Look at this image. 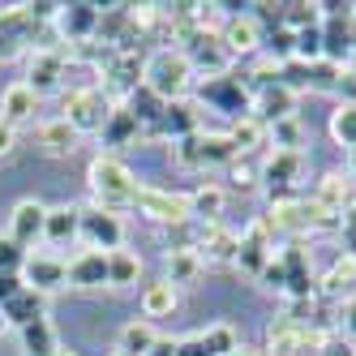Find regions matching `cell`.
<instances>
[{"mask_svg":"<svg viewBox=\"0 0 356 356\" xmlns=\"http://www.w3.org/2000/svg\"><path fill=\"white\" fill-rule=\"evenodd\" d=\"M348 168H352V176H356V150H348Z\"/></svg>","mask_w":356,"mask_h":356,"instance_id":"cell-53","label":"cell"},{"mask_svg":"<svg viewBox=\"0 0 356 356\" xmlns=\"http://www.w3.org/2000/svg\"><path fill=\"white\" fill-rule=\"evenodd\" d=\"M43 31V22H35L26 13V5H13V9H0V65L17 60L26 47H35Z\"/></svg>","mask_w":356,"mask_h":356,"instance_id":"cell-6","label":"cell"},{"mask_svg":"<svg viewBox=\"0 0 356 356\" xmlns=\"http://www.w3.org/2000/svg\"><path fill=\"white\" fill-rule=\"evenodd\" d=\"M284 26L292 35L309 31V26H322V13H318V0H296V5H284Z\"/></svg>","mask_w":356,"mask_h":356,"instance_id":"cell-37","label":"cell"},{"mask_svg":"<svg viewBox=\"0 0 356 356\" xmlns=\"http://www.w3.org/2000/svg\"><path fill=\"white\" fill-rule=\"evenodd\" d=\"M86 185L95 193V207L99 211L120 215L134 202V193H138V176L129 172V163L116 159V155H95L90 168H86Z\"/></svg>","mask_w":356,"mask_h":356,"instance_id":"cell-1","label":"cell"},{"mask_svg":"<svg viewBox=\"0 0 356 356\" xmlns=\"http://www.w3.org/2000/svg\"><path fill=\"white\" fill-rule=\"evenodd\" d=\"M129 207L150 219V223H159V227H172V223H185L193 219L189 215V193H176V189H159V185H138L134 202Z\"/></svg>","mask_w":356,"mask_h":356,"instance_id":"cell-4","label":"cell"},{"mask_svg":"<svg viewBox=\"0 0 356 356\" xmlns=\"http://www.w3.org/2000/svg\"><path fill=\"white\" fill-rule=\"evenodd\" d=\"M22 284L47 296L52 288L69 284V266H65L60 258H47V253H35V258H26V270H22Z\"/></svg>","mask_w":356,"mask_h":356,"instance_id":"cell-14","label":"cell"},{"mask_svg":"<svg viewBox=\"0 0 356 356\" xmlns=\"http://www.w3.org/2000/svg\"><path fill=\"white\" fill-rule=\"evenodd\" d=\"M202 134L197 129V104H189V99H172V104L163 108L159 116V138L163 142H181V138H193Z\"/></svg>","mask_w":356,"mask_h":356,"instance_id":"cell-15","label":"cell"},{"mask_svg":"<svg viewBox=\"0 0 356 356\" xmlns=\"http://www.w3.org/2000/svg\"><path fill=\"white\" fill-rule=\"evenodd\" d=\"M223 202H227V193H223L219 185H197V189L189 193V215H193L197 223H219Z\"/></svg>","mask_w":356,"mask_h":356,"instance_id":"cell-30","label":"cell"},{"mask_svg":"<svg viewBox=\"0 0 356 356\" xmlns=\"http://www.w3.org/2000/svg\"><path fill=\"white\" fill-rule=\"evenodd\" d=\"M22 352L26 356H56L60 352V339H56V326L39 318L31 326H22Z\"/></svg>","mask_w":356,"mask_h":356,"instance_id":"cell-28","label":"cell"},{"mask_svg":"<svg viewBox=\"0 0 356 356\" xmlns=\"http://www.w3.org/2000/svg\"><path fill=\"white\" fill-rule=\"evenodd\" d=\"M348 292H356V258H352V253H343V258L318 279V296L335 300V305H339V296H348Z\"/></svg>","mask_w":356,"mask_h":356,"instance_id":"cell-23","label":"cell"},{"mask_svg":"<svg viewBox=\"0 0 356 356\" xmlns=\"http://www.w3.org/2000/svg\"><path fill=\"white\" fill-rule=\"evenodd\" d=\"M236 249H241V232H227V227H219V232L202 245V262L207 266H236Z\"/></svg>","mask_w":356,"mask_h":356,"instance_id":"cell-31","label":"cell"},{"mask_svg":"<svg viewBox=\"0 0 356 356\" xmlns=\"http://www.w3.org/2000/svg\"><path fill=\"white\" fill-rule=\"evenodd\" d=\"M138 275H142V258H138V253H129V249L108 253V284L112 288H134Z\"/></svg>","mask_w":356,"mask_h":356,"instance_id":"cell-35","label":"cell"},{"mask_svg":"<svg viewBox=\"0 0 356 356\" xmlns=\"http://www.w3.org/2000/svg\"><path fill=\"white\" fill-rule=\"evenodd\" d=\"M176 356H211V352L202 343V335H185V339H176Z\"/></svg>","mask_w":356,"mask_h":356,"instance_id":"cell-49","label":"cell"},{"mask_svg":"<svg viewBox=\"0 0 356 356\" xmlns=\"http://www.w3.org/2000/svg\"><path fill=\"white\" fill-rule=\"evenodd\" d=\"M5 330H9V322H5V309H0V335H5Z\"/></svg>","mask_w":356,"mask_h":356,"instance_id":"cell-55","label":"cell"},{"mask_svg":"<svg viewBox=\"0 0 356 356\" xmlns=\"http://www.w3.org/2000/svg\"><path fill=\"white\" fill-rule=\"evenodd\" d=\"M155 343H159V330L146 318H129L120 326V335H116V352H129V356H146Z\"/></svg>","mask_w":356,"mask_h":356,"instance_id":"cell-26","label":"cell"},{"mask_svg":"<svg viewBox=\"0 0 356 356\" xmlns=\"http://www.w3.org/2000/svg\"><path fill=\"white\" fill-rule=\"evenodd\" d=\"M69 266V284L73 288H104L108 284V253H99V249H82Z\"/></svg>","mask_w":356,"mask_h":356,"instance_id":"cell-16","label":"cell"},{"mask_svg":"<svg viewBox=\"0 0 356 356\" xmlns=\"http://www.w3.org/2000/svg\"><path fill=\"white\" fill-rule=\"evenodd\" d=\"M197 150H202V168H227V163H236V146L227 134H197Z\"/></svg>","mask_w":356,"mask_h":356,"instance_id":"cell-33","label":"cell"},{"mask_svg":"<svg viewBox=\"0 0 356 356\" xmlns=\"http://www.w3.org/2000/svg\"><path fill=\"white\" fill-rule=\"evenodd\" d=\"M258 172H262L266 197H270V202H288V197H296V181H300V172H305V155L275 150V155H270Z\"/></svg>","mask_w":356,"mask_h":356,"instance_id":"cell-7","label":"cell"},{"mask_svg":"<svg viewBox=\"0 0 356 356\" xmlns=\"http://www.w3.org/2000/svg\"><path fill=\"white\" fill-rule=\"evenodd\" d=\"M56 356H78V352H65V348H60V352H56Z\"/></svg>","mask_w":356,"mask_h":356,"instance_id":"cell-56","label":"cell"},{"mask_svg":"<svg viewBox=\"0 0 356 356\" xmlns=\"http://www.w3.org/2000/svg\"><path fill=\"white\" fill-rule=\"evenodd\" d=\"M43 223H47V207L39 197H22L13 207V215H9V236L26 249V245L43 241Z\"/></svg>","mask_w":356,"mask_h":356,"instance_id":"cell-11","label":"cell"},{"mask_svg":"<svg viewBox=\"0 0 356 356\" xmlns=\"http://www.w3.org/2000/svg\"><path fill=\"white\" fill-rule=\"evenodd\" d=\"M262 52L275 60V65H288V60H296V35L288 31V26H279V31H270L266 39H262Z\"/></svg>","mask_w":356,"mask_h":356,"instance_id":"cell-39","label":"cell"},{"mask_svg":"<svg viewBox=\"0 0 356 356\" xmlns=\"http://www.w3.org/2000/svg\"><path fill=\"white\" fill-rule=\"evenodd\" d=\"M339 78H343V65H330V60H314L309 65V90L339 95Z\"/></svg>","mask_w":356,"mask_h":356,"instance_id":"cell-40","label":"cell"},{"mask_svg":"<svg viewBox=\"0 0 356 356\" xmlns=\"http://www.w3.org/2000/svg\"><path fill=\"white\" fill-rule=\"evenodd\" d=\"M163 279L172 288H185V284H197L202 270H207V262H202V253L193 249H176V253H163Z\"/></svg>","mask_w":356,"mask_h":356,"instance_id":"cell-21","label":"cell"},{"mask_svg":"<svg viewBox=\"0 0 356 356\" xmlns=\"http://www.w3.org/2000/svg\"><path fill=\"white\" fill-rule=\"evenodd\" d=\"M142 86H150L163 104L172 99H185V90L193 86V69L181 56V47H155L142 65Z\"/></svg>","mask_w":356,"mask_h":356,"instance_id":"cell-2","label":"cell"},{"mask_svg":"<svg viewBox=\"0 0 356 356\" xmlns=\"http://www.w3.org/2000/svg\"><path fill=\"white\" fill-rule=\"evenodd\" d=\"M339 330L356 343V296H348V300L339 305Z\"/></svg>","mask_w":356,"mask_h":356,"instance_id":"cell-47","label":"cell"},{"mask_svg":"<svg viewBox=\"0 0 356 356\" xmlns=\"http://www.w3.org/2000/svg\"><path fill=\"white\" fill-rule=\"evenodd\" d=\"M258 284H262L266 292H284V288H288V275H284V266H279V258H270V262L262 266Z\"/></svg>","mask_w":356,"mask_h":356,"instance_id":"cell-45","label":"cell"},{"mask_svg":"<svg viewBox=\"0 0 356 356\" xmlns=\"http://www.w3.org/2000/svg\"><path fill=\"white\" fill-rule=\"evenodd\" d=\"M73 142H78V134L69 129V120H43L39 124V146L47 150L52 159H65V155H73Z\"/></svg>","mask_w":356,"mask_h":356,"instance_id":"cell-29","label":"cell"},{"mask_svg":"<svg viewBox=\"0 0 356 356\" xmlns=\"http://www.w3.org/2000/svg\"><path fill=\"white\" fill-rule=\"evenodd\" d=\"M26 258L31 253L22 249L13 236H0V275H22L26 270Z\"/></svg>","mask_w":356,"mask_h":356,"instance_id":"cell-42","label":"cell"},{"mask_svg":"<svg viewBox=\"0 0 356 356\" xmlns=\"http://www.w3.org/2000/svg\"><path fill=\"white\" fill-rule=\"evenodd\" d=\"M330 138L348 150H356V104H339L330 112Z\"/></svg>","mask_w":356,"mask_h":356,"instance_id":"cell-38","label":"cell"},{"mask_svg":"<svg viewBox=\"0 0 356 356\" xmlns=\"http://www.w3.org/2000/svg\"><path fill=\"white\" fill-rule=\"evenodd\" d=\"M35 104H39V95L26 82H13V86H5V95H0V120H9L17 129V124H26L35 116Z\"/></svg>","mask_w":356,"mask_h":356,"instance_id":"cell-19","label":"cell"},{"mask_svg":"<svg viewBox=\"0 0 356 356\" xmlns=\"http://www.w3.org/2000/svg\"><path fill=\"white\" fill-rule=\"evenodd\" d=\"M60 82H65V47L60 52H31L26 86L35 95H52V90H60Z\"/></svg>","mask_w":356,"mask_h":356,"instance_id":"cell-12","label":"cell"},{"mask_svg":"<svg viewBox=\"0 0 356 356\" xmlns=\"http://www.w3.org/2000/svg\"><path fill=\"white\" fill-rule=\"evenodd\" d=\"M146 356H176V339H163V335H159V343L150 348Z\"/></svg>","mask_w":356,"mask_h":356,"instance_id":"cell-52","label":"cell"},{"mask_svg":"<svg viewBox=\"0 0 356 356\" xmlns=\"http://www.w3.org/2000/svg\"><path fill=\"white\" fill-rule=\"evenodd\" d=\"M318 356H356V343L343 335V330H335V335H330V339L318 348Z\"/></svg>","mask_w":356,"mask_h":356,"instance_id":"cell-46","label":"cell"},{"mask_svg":"<svg viewBox=\"0 0 356 356\" xmlns=\"http://www.w3.org/2000/svg\"><path fill=\"white\" fill-rule=\"evenodd\" d=\"M197 335H202V343H207L211 356H232V352H241V330L232 322H211L207 330H197Z\"/></svg>","mask_w":356,"mask_h":356,"instance_id":"cell-36","label":"cell"},{"mask_svg":"<svg viewBox=\"0 0 356 356\" xmlns=\"http://www.w3.org/2000/svg\"><path fill=\"white\" fill-rule=\"evenodd\" d=\"M352 56H356V17H352Z\"/></svg>","mask_w":356,"mask_h":356,"instance_id":"cell-54","label":"cell"},{"mask_svg":"<svg viewBox=\"0 0 356 356\" xmlns=\"http://www.w3.org/2000/svg\"><path fill=\"white\" fill-rule=\"evenodd\" d=\"M266 138L275 142V150H292V155H300V146H305V120H300V112L266 124Z\"/></svg>","mask_w":356,"mask_h":356,"instance_id":"cell-34","label":"cell"},{"mask_svg":"<svg viewBox=\"0 0 356 356\" xmlns=\"http://www.w3.org/2000/svg\"><path fill=\"white\" fill-rule=\"evenodd\" d=\"M197 99H202V104H211L215 112L232 116V120L253 116V86H249L245 78H232V73H219V78H202Z\"/></svg>","mask_w":356,"mask_h":356,"instance_id":"cell-3","label":"cell"},{"mask_svg":"<svg viewBox=\"0 0 356 356\" xmlns=\"http://www.w3.org/2000/svg\"><path fill=\"white\" fill-rule=\"evenodd\" d=\"M227 181H232V189H258L262 172L253 163H245V159H236V163H227Z\"/></svg>","mask_w":356,"mask_h":356,"instance_id":"cell-44","label":"cell"},{"mask_svg":"<svg viewBox=\"0 0 356 356\" xmlns=\"http://www.w3.org/2000/svg\"><path fill=\"white\" fill-rule=\"evenodd\" d=\"M339 236H348V241H356V197L343 207V215H339Z\"/></svg>","mask_w":356,"mask_h":356,"instance_id":"cell-50","label":"cell"},{"mask_svg":"<svg viewBox=\"0 0 356 356\" xmlns=\"http://www.w3.org/2000/svg\"><path fill=\"white\" fill-rule=\"evenodd\" d=\"M22 288H26V284H22V275H0V309H5V305H9Z\"/></svg>","mask_w":356,"mask_h":356,"instance_id":"cell-48","label":"cell"},{"mask_svg":"<svg viewBox=\"0 0 356 356\" xmlns=\"http://www.w3.org/2000/svg\"><path fill=\"white\" fill-rule=\"evenodd\" d=\"M39 318H47V296L43 292H35V288H22L9 305H5V322L9 326H31V322H39Z\"/></svg>","mask_w":356,"mask_h":356,"instance_id":"cell-22","label":"cell"},{"mask_svg":"<svg viewBox=\"0 0 356 356\" xmlns=\"http://www.w3.org/2000/svg\"><path fill=\"white\" fill-rule=\"evenodd\" d=\"M78 241H86L99 253H116L124 245V219L112 215V211L90 207V211H82V232H78Z\"/></svg>","mask_w":356,"mask_h":356,"instance_id":"cell-9","label":"cell"},{"mask_svg":"<svg viewBox=\"0 0 356 356\" xmlns=\"http://www.w3.org/2000/svg\"><path fill=\"white\" fill-rule=\"evenodd\" d=\"M352 202V181L343 172H326L322 181H318V193H314V207L318 211H326V215H343V207Z\"/></svg>","mask_w":356,"mask_h":356,"instance_id":"cell-18","label":"cell"},{"mask_svg":"<svg viewBox=\"0 0 356 356\" xmlns=\"http://www.w3.org/2000/svg\"><path fill=\"white\" fill-rule=\"evenodd\" d=\"M13 146H17V129H13L9 120H0V159L13 155Z\"/></svg>","mask_w":356,"mask_h":356,"instance_id":"cell-51","label":"cell"},{"mask_svg":"<svg viewBox=\"0 0 356 356\" xmlns=\"http://www.w3.org/2000/svg\"><path fill=\"white\" fill-rule=\"evenodd\" d=\"M227 138H232V146H236V155H249V150H262L270 138H266V124L258 120V116H241V120H232V129H227Z\"/></svg>","mask_w":356,"mask_h":356,"instance_id":"cell-32","label":"cell"},{"mask_svg":"<svg viewBox=\"0 0 356 356\" xmlns=\"http://www.w3.org/2000/svg\"><path fill=\"white\" fill-rule=\"evenodd\" d=\"M112 356H129V352H112Z\"/></svg>","mask_w":356,"mask_h":356,"instance_id":"cell-57","label":"cell"},{"mask_svg":"<svg viewBox=\"0 0 356 356\" xmlns=\"http://www.w3.org/2000/svg\"><path fill=\"white\" fill-rule=\"evenodd\" d=\"M82 232V207H47V223H43V241L47 245H69Z\"/></svg>","mask_w":356,"mask_h":356,"instance_id":"cell-17","label":"cell"},{"mask_svg":"<svg viewBox=\"0 0 356 356\" xmlns=\"http://www.w3.org/2000/svg\"><path fill=\"white\" fill-rule=\"evenodd\" d=\"M296 60H305V65L322 60V26H309L296 35Z\"/></svg>","mask_w":356,"mask_h":356,"instance_id":"cell-43","label":"cell"},{"mask_svg":"<svg viewBox=\"0 0 356 356\" xmlns=\"http://www.w3.org/2000/svg\"><path fill=\"white\" fill-rule=\"evenodd\" d=\"M253 9V5H249ZM262 26L253 22V13H232V17H223L219 22V43H223V52L227 56H258L262 52Z\"/></svg>","mask_w":356,"mask_h":356,"instance_id":"cell-8","label":"cell"},{"mask_svg":"<svg viewBox=\"0 0 356 356\" xmlns=\"http://www.w3.org/2000/svg\"><path fill=\"white\" fill-rule=\"evenodd\" d=\"M52 26H56V35L69 47L95 43V35H99V5H86V0H78V5H60V13H56Z\"/></svg>","mask_w":356,"mask_h":356,"instance_id":"cell-10","label":"cell"},{"mask_svg":"<svg viewBox=\"0 0 356 356\" xmlns=\"http://www.w3.org/2000/svg\"><path fill=\"white\" fill-rule=\"evenodd\" d=\"M181 309V288H172L168 279H155V284H146L142 292V318L155 322V318H172Z\"/></svg>","mask_w":356,"mask_h":356,"instance_id":"cell-20","label":"cell"},{"mask_svg":"<svg viewBox=\"0 0 356 356\" xmlns=\"http://www.w3.org/2000/svg\"><path fill=\"white\" fill-rule=\"evenodd\" d=\"M104 146H112V150H120V146H134L138 138H142V124L124 112V104H112V112H108V120H104Z\"/></svg>","mask_w":356,"mask_h":356,"instance_id":"cell-25","label":"cell"},{"mask_svg":"<svg viewBox=\"0 0 356 356\" xmlns=\"http://www.w3.org/2000/svg\"><path fill=\"white\" fill-rule=\"evenodd\" d=\"M163 108H168V104H163V99L150 90V86H138L134 95H124V112H129V116L142 124V129H159Z\"/></svg>","mask_w":356,"mask_h":356,"instance_id":"cell-27","label":"cell"},{"mask_svg":"<svg viewBox=\"0 0 356 356\" xmlns=\"http://www.w3.org/2000/svg\"><path fill=\"white\" fill-rule=\"evenodd\" d=\"M253 116L262 124H275L284 116H296V95L284 86V82H270L262 90H253Z\"/></svg>","mask_w":356,"mask_h":356,"instance_id":"cell-13","label":"cell"},{"mask_svg":"<svg viewBox=\"0 0 356 356\" xmlns=\"http://www.w3.org/2000/svg\"><path fill=\"white\" fill-rule=\"evenodd\" d=\"M322 60L352 65V22H322Z\"/></svg>","mask_w":356,"mask_h":356,"instance_id":"cell-24","label":"cell"},{"mask_svg":"<svg viewBox=\"0 0 356 356\" xmlns=\"http://www.w3.org/2000/svg\"><path fill=\"white\" fill-rule=\"evenodd\" d=\"M168 150H172V163L181 168V172H197V168H202L197 134H193V138H181V142H168Z\"/></svg>","mask_w":356,"mask_h":356,"instance_id":"cell-41","label":"cell"},{"mask_svg":"<svg viewBox=\"0 0 356 356\" xmlns=\"http://www.w3.org/2000/svg\"><path fill=\"white\" fill-rule=\"evenodd\" d=\"M108 112H112V104L104 99V90H99V86H78V90L65 95L60 120H69L73 134H99L104 120H108Z\"/></svg>","mask_w":356,"mask_h":356,"instance_id":"cell-5","label":"cell"}]
</instances>
